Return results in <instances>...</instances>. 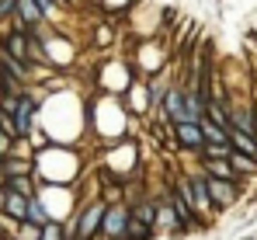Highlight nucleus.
<instances>
[{"instance_id": "6ab92c4d", "label": "nucleus", "mask_w": 257, "mask_h": 240, "mask_svg": "<svg viewBox=\"0 0 257 240\" xmlns=\"http://www.w3.org/2000/svg\"><path fill=\"white\" fill-rule=\"evenodd\" d=\"M132 216H136V219H143L146 226H153V223H157V205H153V202H143Z\"/></svg>"}, {"instance_id": "aec40b11", "label": "nucleus", "mask_w": 257, "mask_h": 240, "mask_svg": "<svg viewBox=\"0 0 257 240\" xmlns=\"http://www.w3.org/2000/svg\"><path fill=\"white\" fill-rule=\"evenodd\" d=\"M229 153H233L229 143H205L202 146V157H229Z\"/></svg>"}, {"instance_id": "5701e85b", "label": "nucleus", "mask_w": 257, "mask_h": 240, "mask_svg": "<svg viewBox=\"0 0 257 240\" xmlns=\"http://www.w3.org/2000/svg\"><path fill=\"white\" fill-rule=\"evenodd\" d=\"M18 84H21V80H14L7 70H0V91H4V94H14V87H18Z\"/></svg>"}, {"instance_id": "7ed1b4c3", "label": "nucleus", "mask_w": 257, "mask_h": 240, "mask_svg": "<svg viewBox=\"0 0 257 240\" xmlns=\"http://www.w3.org/2000/svg\"><path fill=\"white\" fill-rule=\"evenodd\" d=\"M125 219L128 212L122 209V205H115V209H104V216H101V223H104V233L111 240H122V233H125Z\"/></svg>"}, {"instance_id": "2eb2a0df", "label": "nucleus", "mask_w": 257, "mask_h": 240, "mask_svg": "<svg viewBox=\"0 0 257 240\" xmlns=\"http://www.w3.org/2000/svg\"><path fill=\"white\" fill-rule=\"evenodd\" d=\"M198 125H202V136H205V143H229V136H226L229 129H219V125H215V122H209V119H202Z\"/></svg>"}, {"instance_id": "9d476101", "label": "nucleus", "mask_w": 257, "mask_h": 240, "mask_svg": "<svg viewBox=\"0 0 257 240\" xmlns=\"http://www.w3.org/2000/svg\"><path fill=\"white\" fill-rule=\"evenodd\" d=\"M205 174L222 178V181H236V171L229 167V157H205Z\"/></svg>"}, {"instance_id": "f257e3e1", "label": "nucleus", "mask_w": 257, "mask_h": 240, "mask_svg": "<svg viewBox=\"0 0 257 240\" xmlns=\"http://www.w3.org/2000/svg\"><path fill=\"white\" fill-rule=\"evenodd\" d=\"M181 192H184V199L191 202V209H195V212L212 209V202H209V188H205V178H202V174H195V178L181 181Z\"/></svg>"}, {"instance_id": "39448f33", "label": "nucleus", "mask_w": 257, "mask_h": 240, "mask_svg": "<svg viewBox=\"0 0 257 240\" xmlns=\"http://www.w3.org/2000/svg\"><path fill=\"white\" fill-rule=\"evenodd\" d=\"M0 52H7V56H14V59H28L32 56V42L25 39V32H11L7 39H4V45H0Z\"/></svg>"}, {"instance_id": "9b49d317", "label": "nucleus", "mask_w": 257, "mask_h": 240, "mask_svg": "<svg viewBox=\"0 0 257 240\" xmlns=\"http://www.w3.org/2000/svg\"><path fill=\"white\" fill-rule=\"evenodd\" d=\"M4 209H7V216H14V219H25V212H28V195H18V192H4Z\"/></svg>"}, {"instance_id": "a211bd4d", "label": "nucleus", "mask_w": 257, "mask_h": 240, "mask_svg": "<svg viewBox=\"0 0 257 240\" xmlns=\"http://www.w3.org/2000/svg\"><path fill=\"white\" fill-rule=\"evenodd\" d=\"M25 219H28L32 226H45V223H49V216H45V209L39 205V202H32V199H28V212H25Z\"/></svg>"}, {"instance_id": "ddd939ff", "label": "nucleus", "mask_w": 257, "mask_h": 240, "mask_svg": "<svg viewBox=\"0 0 257 240\" xmlns=\"http://www.w3.org/2000/svg\"><path fill=\"white\" fill-rule=\"evenodd\" d=\"M14 7H18V14H21V21L25 25H39L45 14H42V7L35 4V0H14Z\"/></svg>"}, {"instance_id": "4468645a", "label": "nucleus", "mask_w": 257, "mask_h": 240, "mask_svg": "<svg viewBox=\"0 0 257 240\" xmlns=\"http://www.w3.org/2000/svg\"><path fill=\"white\" fill-rule=\"evenodd\" d=\"M164 108H167V115H171L174 122H188V115H184V94H181V91H171V94L164 98Z\"/></svg>"}, {"instance_id": "f8f14e48", "label": "nucleus", "mask_w": 257, "mask_h": 240, "mask_svg": "<svg viewBox=\"0 0 257 240\" xmlns=\"http://www.w3.org/2000/svg\"><path fill=\"white\" fill-rule=\"evenodd\" d=\"M153 237V226H146L143 219H136L132 212H128L125 219V233H122V240H150Z\"/></svg>"}, {"instance_id": "412c9836", "label": "nucleus", "mask_w": 257, "mask_h": 240, "mask_svg": "<svg viewBox=\"0 0 257 240\" xmlns=\"http://www.w3.org/2000/svg\"><path fill=\"white\" fill-rule=\"evenodd\" d=\"M157 219H160L164 226H171V230H181V223H177V216H174L171 205H157Z\"/></svg>"}, {"instance_id": "20e7f679", "label": "nucleus", "mask_w": 257, "mask_h": 240, "mask_svg": "<svg viewBox=\"0 0 257 240\" xmlns=\"http://www.w3.org/2000/svg\"><path fill=\"white\" fill-rule=\"evenodd\" d=\"M177 143L188 146V150H202V146H205L202 125H198V122H177Z\"/></svg>"}, {"instance_id": "dca6fc26", "label": "nucleus", "mask_w": 257, "mask_h": 240, "mask_svg": "<svg viewBox=\"0 0 257 240\" xmlns=\"http://www.w3.org/2000/svg\"><path fill=\"white\" fill-rule=\"evenodd\" d=\"M0 70H7L14 80H25V77H28L25 63H21V59H14V56H7V52H0Z\"/></svg>"}, {"instance_id": "0eeeda50", "label": "nucleus", "mask_w": 257, "mask_h": 240, "mask_svg": "<svg viewBox=\"0 0 257 240\" xmlns=\"http://www.w3.org/2000/svg\"><path fill=\"white\" fill-rule=\"evenodd\" d=\"M104 202H97V205H90L84 216H80V240H90L97 233V226H101V216H104Z\"/></svg>"}, {"instance_id": "6e6552de", "label": "nucleus", "mask_w": 257, "mask_h": 240, "mask_svg": "<svg viewBox=\"0 0 257 240\" xmlns=\"http://www.w3.org/2000/svg\"><path fill=\"white\" fill-rule=\"evenodd\" d=\"M171 209H174V216H177V223H181V230H188V226L195 223V209H191V202L184 199L181 188L171 195Z\"/></svg>"}, {"instance_id": "423d86ee", "label": "nucleus", "mask_w": 257, "mask_h": 240, "mask_svg": "<svg viewBox=\"0 0 257 240\" xmlns=\"http://www.w3.org/2000/svg\"><path fill=\"white\" fill-rule=\"evenodd\" d=\"M11 115H14V125H18V136H28L32 132V115H35V101L32 98H21Z\"/></svg>"}, {"instance_id": "b1692460", "label": "nucleus", "mask_w": 257, "mask_h": 240, "mask_svg": "<svg viewBox=\"0 0 257 240\" xmlns=\"http://www.w3.org/2000/svg\"><path fill=\"white\" fill-rule=\"evenodd\" d=\"M42 240H66V237H63V230H59V226L45 223V226H42Z\"/></svg>"}, {"instance_id": "bb28decb", "label": "nucleus", "mask_w": 257, "mask_h": 240, "mask_svg": "<svg viewBox=\"0 0 257 240\" xmlns=\"http://www.w3.org/2000/svg\"><path fill=\"white\" fill-rule=\"evenodd\" d=\"M59 4H63V0H59Z\"/></svg>"}, {"instance_id": "f03ea898", "label": "nucleus", "mask_w": 257, "mask_h": 240, "mask_svg": "<svg viewBox=\"0 0 257 240\" xmlns=\"http://www.w3.org/2000/svg\"><path fill=\"white\" fill-rule=\"evenodd\" d=\"M205 188H209V202H212V205H229V202L236 199L233 181H222V178H205Z\"/></svg>"}, {"instance_id": "393cba45", "label": "nucleus", "mask_w": 257, "mask_h": 240, "mask_svg": "<svg viewBox=\"0 0 257 240\" xmlns=\"http://www.w3.org/2000/svg\"><path fill=\"white\" fill-rule=\"evenodd\" d=\"M7 153H11V136L0 129V157H7Z\"/></svg>"}, {"instance_id": "a878e982", "label": "nucleus", "mask_w": 257, "mask_h": 240, "mask_svg": "<svg viewBox=\"0 0 257 240\" xmlns=\"http://www.w3.org/2000/svg\"><path fill=\"white\" fill-rule=\"evenodd\" d=\"M11 11H14V0H0V18L11 14Z\"/></svg>"}, {"instance_id": "f3484780", "label": "nucleus", "mask_w": 257, "mask_h": 240, "mask_svg": "<svg viewBox=\"0 0 257 240\" xmlns=\"http://www.w3.org/2000/svg\"><path fill=\"white\" fill-rule=\"evenodd\" d=\"M229 167H233V171H243V174H254L257 160L247 157V153H240V150H233V153H229Z\"/></svg>"}, {"instance_id": "4be33fe9", "label": "nucleus", "mask_w": 257, "mask_h": 240, "mask_svg": "<svg viewBox=\"0 0 257 240\" xmlns=\"http://www.w3.org/2000/svg\"><path fill=\"white\" fill-rule=\"evenodd\" d=\"M0 129H4V132H7L11 139L18 136V125H14V115H11V112H4V108H0Z\"/></svg>"}, {"instance_id": "1a4fd4ad", "label": "nucleus", "mask_w": 257, "mask_h": 240, "mask_svg": "<svg viewBox=\"0 0 257 240\" xmlns=\"http://www.w3.org/2000/svg\"><path fill=\"white\" fill-rule=\"evenodd\" d=\"M226 136H229V146H233V150H240V153H247V157L257 160V136L240 132V129H229Z\"/></svg>"}]
</instances>
